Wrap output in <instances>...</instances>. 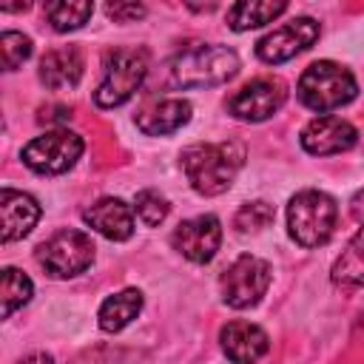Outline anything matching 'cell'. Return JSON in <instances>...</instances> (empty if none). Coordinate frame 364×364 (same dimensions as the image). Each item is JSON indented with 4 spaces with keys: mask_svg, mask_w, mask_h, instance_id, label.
<instances>
[{
    "mask_svg": "<svg viewBox=\"0 0 364 364\" xmlns=\"http://www.w3.org/2000/svg\"><path fill=\"white\" fill-rule=\"evenodd\" d=\"M191 119V102L182 97H165L136 114V128L148 136H165L179 131Z\"/></svg>",
    "mask_w": 364,
    "mask_h": 364,
    "instance_id": "2e32d148",
    "label": "cell"
},
{
    "mask_svg": "<svg viewBox=\"0 0 364 364\" xmlns=\"http://www.w3.org/2000/svg\"><path fill=\"white\" fill-rule=\"evenodd\" d=\"M219 344L233 364H256L270 350V338L259 324L230 321L219 333Z\"/></svg>",
    "mask_w": 364,
    "mask_h": 364,
    "instance_id": "4fadbf2b",
    "label": "cell"
},
{
    "mask_svg": "<svg viewBox=\"0 0 364 364\" xmlns=\"http://www.w3.org/2000/svg\"><path fill=\"white\" fill-rule=\"evenodd\" d=\"M287 100V85L279 77H259L242 85L230 100L228 111L242 122H262L273 117Z\"/></svg>",
    "mask_w": 364,
    "mask_h": 364,
    "instance_id": "30bf717a",
    "label": "cell"
},
{
    "mask_svg": "<svg viewBox=\"0 0 364 364\" xmlns=\"http://www.w3.org/2000/svg\"><path fill=\"white\" fill-rule=\"evenodd\" d=\"M273 216H276L273 205H267V202L256 199V202L242 205L233 222H236V228H239L242 233H247V230H262V228H267V225L273 222Z\"/></svg>",
    "mask_w": 364,
    "mask_h": 364,
    "instance_id": "d4e9b609",
    "label": "cell"
},
{
    "mask_svg": "<svg viewBox=\"0 0 364 364\" xmlns=\"http://www.w3.org/2000/svg\"><path fill=\"white\" fill-rule=\"evenodd\" d=\"M239 74V57L228 46L193 43L182 48L171 63V80L179 88H208L222 85Z\"/></svg>",
    "mask_w": 364,
    "mask_h": 364,
    "instance_id": "7a4b0ae2",
    "label": "cell"
},
{
    "mask_svg": "<svg viewBox=\"0 0 364 364\" xmlns=\"http://www.w3.org/2000/svg\"><path fill=\"white\" fill-rule=\"evenodd\" d=\"M358 139V131L341 119V117H316L304 125L301 131V148L313 156H330V154H341V151H350Z\"/></svg>",
    "mask_w": 364,
    "mask_h": 364,
    "instance_id": "7c38bea8",
    "label": "cell"
},
{
    "mask_svg": "<svg viewBox=\"0 0 364 364\" xmlns=\"http://www.w3.org/2000/svg\"><path fill=\"white\" fill-rule=\"evenodd\" d=\"M338 205L324 191H299L287 202V233L301 247H318L333 236Z\"/></svg>",
    "mask_w": 364,
    "mask_h": 364,
    "instance_id": "3957f363",
    "label": "cell"
},
{
    "mask_svg": "<svg viewBox=\"0 0 364 364\" xmlns=\"http://www.w3.org/2000/svg\"><path fill=\"white\" fill-rule=\"evenodd\" d=\"M82 219L88 228H94L100 236L111 242H125L134 233V210L117 196L97 199L91 208L82 210Z\"/></svg>",
    "mask_w": 364,
    "mask_h": 364,
    "instance_id": "5bb4252c",
    "label": "cell"
},
{
    "mask_svg": "<svg viewBox=\"0 0 364 364\" xmlns=\"http://www.w3.org/2000/svg\"><path fill=\"white\" fill-rule=\"evenodd\" d=\"M82 136L68 131V128H54L46 131L40 136H34L26 148H23V162L34 171V173H65L68 168H74V162L82 156Z\"/></svg>",
    "mask_w": 364,
    "mask_h": 364,
    "instance_id": "52a82bcc",
    "label": "cell"
},
{
    "mask_svg": "<svg viewBox=\"0 0 364 364\" xmlns=\"http://www.w3.org/2000/svg\"><path fill=\"white\" fill-rule=\"evenodd\" d=\"M80 77H82V54L74 46L51 48L40 60V82L51 91L74 88L80 82Z\"/></svg>",
    "mask_w": 364,
    "mask_h": 364,
    "instance_id": "e0dca14e",
    "label": "cell"
},
{
    "mask_svg": "<svg viewBox=\"0 0 364 364\" xmlns=\"http://www.w3.org/2000/svg\"><path fill=\"white\" fill-rule=\"evenodd\" d=\"M142 310V293L136 287H125L114 296H108L97 313L100 318V327L105 333H119L122 327H128Z\"/></svg>",
    "mask_w": 364,
    "mask_h": 364,
    "instance_id": "ac0fdd59",
    "label": "cell"
},
{
    "mask_svg": "<svg viewBox=\"0 0 364 364\" xmlns=\"http://www.w3.org/2000/svg\"><path fill=\"white\" fill-rule=\"evenodd\" d=\"M94 250L97 247L88 233L65 228L37 247V262L46 267V273H51L57 279H71L91 267Z\"/></svg>",
    "mask_w": 364,
    "mask_h": 364,
    "instance_id": "8992f818",
    "label": "cell"
},
{
    "mask_svg": "<svg viewBox=\"0 0 364 364\" xmlns=\"http://www.w3.org/2000/svg\"><path fill=\"white\" fill-rule=\"evenodd\" d=\"M23 364H54V361H51V355H43V353H40V355H31V358H26Z\"/></svg>",
    "mask_w": 364,
    "mask_h": 364,
    "instance_id": "83f0119b",
    "label": "cell"
},
{
    "mask_svg": "<svg viewBox=\"0 0 364 364\" xmlns=\"http://www.w3.org/2000/svg\"><path fill=\"white\" fill-rule=\"evenodd\" d=\"M333 282L338 287H361L364 284V228L347 242L341 256L333 262Z\"/></svg>",
    "mask_w": 364,
    "mask_h": 364,
    "instance_id": "ffe728a7",
    "label": "cell"
},
{
    "mask_svg": "<svg viewBox=\"0 0 364 364\" xmlns=\"http://www.w3.org/2000/svg\"><path fill=\"white\" fill-rule=\"evenodd\" d=\"M105 14L111 20H117V23H131V20L145 17V6L142 3H108Z\"/></svg>",
    "mask_w": 364,
    "mask_h": 364,
    "instance_id": "484cf974",
    "label": "cell"
},
{
    "mask_svg": "<svg viewBox=\"0 0 364 364\" xmlns=\"http://www.w3.org/2000/svg\"><path fill=\"white\" fill-rule=\"evenodd\" d=\"M171 242L185 259H191L196 264H205V262H210L216 256V250L222 245V225H219V219L213 213H202V216L185 219L173 230Z\"/></svg>",
    "mask_w": 364,
    "mask_h": 364,
    "instance_id": "8fae6325",
    "label": "cell"
},
{
    "mask_svg": "<svg viewBox=\"0 0 364 364\" xmlns=\"http://www.w3.org/2000/svg\"><path fill=\"white\" fill-rule=\"evenodd\" d=\"M148 74V57L139 48H114L105 57L102 80L94 91V102L100 108H117L125 105L142 85Z\"/></svg>",
    "mask_w": 364,
    "mask_h": 364,
    "instance_id": "5b68a950",
    "label": "cell"
},
{
    "mask_svg": "<svg viewBox=\"0 0 364 364\" xmlns=\"http://www.w3.org/2000/svg\"><path fill=\"white\" fill-rule=\"evenodd\" d=\"M242 159H245V148L239 142H219V145L205 142L182 151V171L196 193L219 196L233 185Z\"/></svg>",
    "mask_w": 364,
    "mask_h": 364,
    "instance_id": "6da1fadb",
    "label": "cell"
},
{
    "mask_svg": "<svg viewBox=\"0 0 364 364\" xmlns=\"http://www.w3.org/2000/svg\"><path fill=\"white\" fill-rule=\"evenodd\" d=\"M350 213H353V219L364 228V191H358V193L353 196V202H350Z\"/></svg>",
    "mask_w": 364,
    "mask_h": 364,
    "instance_id": "4316f807",
    "label": "cell"
},
{
    "mask_svg": "<svg viewBox=\"0 0 364 364\" xmlns=\"http://www.w3.org/2000/svg\"><path fill=\"white\" fill-rule=\"evenodd\" d=\"M91 14H94V6L88 0H54V3H46V17H48L51 28L60 31V34L80 28Z\"/></svg>",
    "mask_w": 364,
    "mask_h": 364,
    "instance_id": "44dd1931",
    "label": "cell"
},
{
    "mask_svg": "<svg viewBox=\"0 0 364 364\" xmlns=\"http://www.w3.org/2000/svg\"><path fill=\"white\" fill-rule=\"evenodd\" d=\"M34 293V284L31 279L17 270V267H3V276H0V301H3V318H9L14 310H20L23 304H28Z\"/></svg>",
    "mask_w": 364,
    "mask_h": 364,
    "instance_id": "7402d4cb",
    "label": "cell"
},
{
    "mask_svg": "<svg viewBox=\"0 0 364 364\" xmlns=\"http://www.w3.org/2000/svg\"><path fill=\"white\" fill-rule=\"evenodd\" d=\"M321 34V26L313 20V17H296L279 28H273L270 34H264L259 43H256V54L262 63L267 65H279V63H287L293 60L296 54L307 51Z\"/></svg>",
    "mask_w": 364,
    "mask_h": 364,
    "instance_id": "9c48e42d",
    "label": "cell"
},
{
    "mask_svg": "<svg viewBox=\"0 0 364 364\" xmlns=\"http://www.w3.org/2000/svg\"><path fill=\"white\" fill-rule=\"evenodd\" d=\"M270 284V264L259 256H239L222 273V299L233 310H247L262 301Z\"/></svg>",
    "mask_w": 364,
    "mask_h": 364,
    "instance_id": "ba28073f",
    "label": "cell"
},
{
    "mask_svg": "<svg viewBox=\"0 0 364 364\" xmlns=\"http://www.w3.org/2000/svg\"><path fill=\"white\" fill-rule=\"evenodd\" d=\"M31 51H34L31 37H26L23 31H3L0 34V63L6 71L20 68L31 57Z\"/></svg>",
    "mask_w": 364,
    "mask_h": 364,
    "instance_id": "603a6c76",
    "label": "cell"
},
{
    "mask_svg": "<svg viewBox=\"0 0 364 364\" xmlns=\"http://www.w3.org/2000/svg\"><path fill=\"white\" fill-rule=\"evenodd\" d=\"M284 11H287L284 0H239L228 9V26L233 31H247L276 20Z\"/></svg>",
    "mask_w": 364,
    "mask_h": 364,
    "instance_id": "d6986e66",
    "label": "cell"
},
{
    "mask_svg": "<svg viewBox=\"0 0 364 364\" xmlns=\"http://www.w3.org/2000/svg\"><path fill=\"white\" fill-rule=\"evenodd\" d=\"M296 91H299L301 105H307L310 111L327 114V111H336V108L347 105L355 97L358 85H355V77L341 63L318 60V63L304 68V74L299 77Z\"/></svg>",
    "mask_w": 364,
    "mask_h": 364,
    "instance_id": "277c9868",
    "label": "cell"
},
{
    "mask_svg": "<svg viewBox=\"0 0 364 364\" xmlns=\"http://www.w3.org/2000/svg\"><path fill=\"white\" fill-rule=\"evenodd\" d=\"M40 219V205L34 196L3 188L0 191V225H3V242H17L34 230Z\"/></svg>",
    "mask_w": 364,
    "mask_h": 364,
    "instance_id": "9a60e30c",
    "label": "cell"
},
{
    "mask_svg": "<svg viewBox=\"0 0 364 364\" xmlns=\"http://www.w3.org/2000/svg\"><path fill=\"white\" fill-rule=\"evenodd\" d=\"M134 208H136V216H139L148 228L162 225V222H165V216H168V210H171L168 199H165L159 191H151V188H145V191H139V193H136Z\"/></svg>",
    "mask_w": 364,
    "mask_h": 364,
    "instance_id": "cb8c5ba5",
    "label": "cell"
}]
</instances>
